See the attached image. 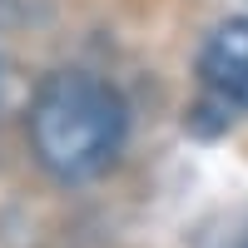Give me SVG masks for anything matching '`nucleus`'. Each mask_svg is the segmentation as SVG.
Segmentation results:
<instances>
[{"label":"nucleus","instance_id":"nucleus-1","mask_svg":"<svg viewBox=\"0 0 248 248\" xmlns=\"http://www.w3.org/2000/svg\"><path fill=\"white\" fill-rule=\"evenodd\" d=\"M25 139L35 164L60 184H90L114 169L129 139V105L94 70H50L30 94Z\"/></svg>","mask_w":248,"mask_h":248},{"label":"nucleus","instance_id":"nucleus-2","mask_svg":"<svg viewBox=\"0 0 248 248\" xmlns=\"http://www.w3.org/2000/svg\"><path fill=\"white\" fill-rule=\"evenodd\" d=\"M199 85L223 119L248 114V15H229L199 45Z\"/></svg>","mask_w":248,"mask_h":248},{"label":"nucleus","instance_id":"nucleus-3","mask_svg":"<svg viewBox=\"0 0 248 248\" xmlns=\"http://www.w3.org/2000/svg\"><path fill=\"white\" fill-rule=\"evenodd\" d=\"M194 248H248V209L218 214L194 233Z\"/></svg>","mask_w":248,"mask_h":248}]
</instances>
